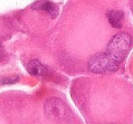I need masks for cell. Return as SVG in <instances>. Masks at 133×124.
<instances>
[{
  "mask_svg": "<svg viewBox=\"0 0 133 124\" xmlns=\"http://www.w3.org/2000/svg\"><path fill=\"white\" fill-rule=\"evenodd\" d=\"M131 38L128 34L121 33L110 39L105 54L111 61L119 64L130 49Z\"/></svg>",
  "mask_w": 133,
  "mask_h": 124,
  "instance_id": "1",
  "label": "cell"
},
{
  "mask_svg": "<svg viewBox=\"0 0 133 124\" xmlns=\"http://www.w3.org/2000/svg\"><path fill=\"white\" fill-rule=\"evenodd\" d=\"M118 66L119 64L111 61L105 53H102L92 56L89 61V69L95 74L114 72L117 70Z\"/></svg>",
  "mask_w": 133,
  "mask_h": 124,
  "instance_id": "2",
  "label": "cell"
},
{
  "mask_svg": "<svg viewBox=\"0 0 133 124\" xmlns=\"http://www.w3.org/2000/svg\"><path fill=\"white\" fill-rule=\"evenodd\" d=\"M32 8L48 14L52 18H55L59 13V8L50 0H37L32 5Z\"/></svg>",
  "mask_w": 133,
  "mask_h": 124,
  "instance_id": "3",
  "label": "cell"
},
{
  "mask_svg": "<svg viewBox=\"0 0 133 124\" xmlns=\"http://www.w3.org/2000/svg\"><path fill=\"white\" fill-rule=\"evenodd\" d=\"M27 70L30 74L37 77H44L49 74V70L37 60H33L28 63Z\"/></svg>",
  "mask_w": 133,
  "mask_h": 124,
  "instance_id": "4",
  "label": "cell"
},
{
  "mask_svg": "<svg viewBox=\"0 0 133 124\" xmlns=\"http://www.w3.org/2000/svg\"><path fill=\"white\" fill-rule=\"evenodd\" d=\"M107 19L110 25L113 28H119L122 27V21L124 18V14L122 11L119 10H110L107 13Z\"/></svg>",
  "mask_w": 133,
  "mask_h": 124,
  "instance_id": "5",
  "label": "cell"
},
{
  "mask_svg": "<svg viewBox=\"0 0 133 124\" xmlns=\"http://www.w3.org/2000/svg\"><path fill=\"white\" fill-rule=\"evenodd\" d=\"M19 81V78L16 77V78H13V77H10V78H6L5 80L2 81V83L3 84H11V83H15V82H18Z\"/></svg>",
  "mask_w": 133,
  "mask_h": 124,
  "instance_id": "6",
  "label": "cell"
},
{
  "mask_svg": "<svg viewBox=\"0 0 133 124\" xmlns=\"http://www.w3.org/2000/svg\"><path fill=\"white\" fill-rule=\"evenodd\" d=\"M4 55H5V51H4L3 46H2L1 43H0V61L4 58Z\"/></svg>",
  "mask_w": 133,
  "mask_h": 124,
  "instance_id": "7",
  "label": "cell"
}]
</instances>
